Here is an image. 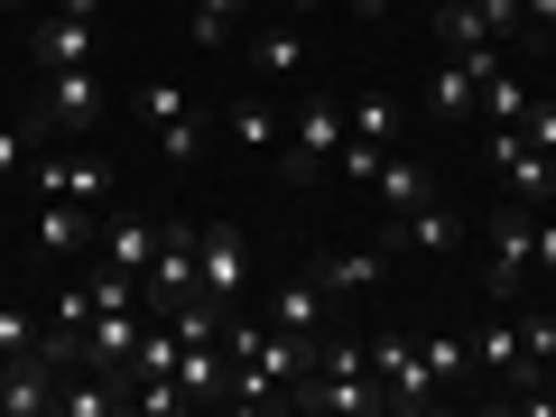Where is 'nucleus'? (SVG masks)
Wrapping results in <instances>:
<instances>
[{
	"mask_svg": "<svg viewBox=\"0 0 556 417\" xmlns=\"http://www.w3.org/2000/svg\"><path fill=\"white\" fill-rule=\"evenodd\" d=\"M65 10H75V20H93V10H102V0H65Z\"/></svg>",
	"mask_w": 556,
	"mask_h": 417,
	"instance_id": "obj_38",
	"label": "nucleus"
},
{
	"mask_svg": "<svg viewBox=\"0 0 556 417\" xmlns=\"http://www.w3.org/2000/svg\"><path fill=\"white\" fill-rule=\"evenodd\" d=\"M149 380H177V325H139V353H130V390Z\"/></svg>",
	"mask_w": 556,
	"mask_h": 417,
	"instance_id": "obj_22",
	"label": "nucleus"
},
{
	"mask_svg": "<svg viewBox=\"0 0 556 417\" xmlns=\"http://www.w3.org/2000/svg\"><path fill=\"white\" fill-rule=\"evenodd\" d=\"M380 278H390V251H380V241H362V251H325V260H316V288H325L334 306L380 298Z\"/></svg>",
	"mask_w": 556,
	"mask_h": 417,
	"instance_id": "obj_12",
	"label": "nucleus"
},
{
	"mask_svg": "<svg viewBox=\"0 0 556 417\" xmlns=\"http://www.w3.org/2000/svg\"><path fill=\"white\" fill-rule=\"evenodd\" d=\"M519 334H529V362H538V380L556 371V306H519Z\"/></svg>",
	"mask_w": 556,
	"mask_h": 417,
	"instance_id": "obj_28",
	"label": "nucleus"
},
{
	"mask_svg": "<svg viewBox=\"0 0 556 417\" xmlns=\"http://www.w3.org/2000/svg\"><path fill=\"white\" fill-rule=\"evenodd\" d=\"M149 139H159V159H167V167H195V159H204V121H195V112L159 121V130H149Z\"/></svg>",
	"mask_w": 556,
	"mask_h": 417,
	"instance_id": "obj_25",
	"label": "nucleus"
},
{
	"mask_svg": "<svg viewBox=\"0 0 556 417\" xmlns=\"http://www.w3.org/2000/svg\"><path fill=\"white\" fill-rule=\"evenodd\" d=\"M538 278H556V223L538 214Z\"/></svg>",
	"mask_w": 556,
	"mask_h": 417,
	"instance_id": "obj_35",
	"label": "nucleus"
},
{
	"mask_svg": "<svg viewBox=\"0 0 556 417\" xmlns=\"http://www.w3.org/2000/svg\"><path fill=\"white\" fill-rule=\"evenodd\" d=\"M519 130H529V139H538V149H547V159H556V93H547V102H538V93H529V112H519Z\"/></svg>",
	"mask_w": 556,
	"mask_h": 417,
	"instance_id": "obj_31",
	"label": "nucleus"
},
{
	"mask_svg": "<svg viewBox=\"0 0 556 417\" xmlns=\"http://www.w3.org/2000/svg\"><path fill=\"white\" fill-rule=\"evenodd\" d=\"M38 121L47 130H93L102 121V65H56L38 93Z\"/></svg>",
	"mask_w": 556,
	"mask_h": 417,
	"instance_id": "obj_10",
	"label": "nucleus"
},
{
	"mask_svg": "<svg viewBox=\"0 0 556 417\" xmlns=\"http://www.w3.org/2000/svg\"><path fill=\"white\" fill-rule=\"evenodd\" d=\"M47 149V121L28 112V121H0V177H28V159Z\"/></svg>",
	"mask_w": 556,
	"mask_h": 417,
	"instance_id": "obj_24",
	"label": "nucleus"
},
{
	"mask_svg": "<svg viewBox=\"0 0 556 417\" xmlns=\"http://www.w3.org/2000/svg\"><path fill=\"white\" fill-rule=\"evenodd\" d=\"M139 298L159 306V316L195 298V223H159V260H149V278H139Z\"/></svg>",
	"mask_w": 556,
	"mask_h": 417,
	"instance_id": "obj_8",
	"label": "nucleus"
},
{
	"mask_svg": "<svg viewBox=\"0 0 556 417\" xmlns=\"http://www.w3.org/2000/svg\"><path fill=\"white\" fill-rule=\"evenodd\" d=\"M371 241H380V251H427V260H445V251L464 241V223H455V204H445V195H427V204H408V214H390Z\"/></svg>",
	"mask_w": 556,
	"mask_h": 417,
	"instance_id": "obj_9",
	"label": "nucleus"
},
{
	"mask_svg": "<svg viewBox=\"0 0 556 417\" xmlns=\"http://www.w3.org/2000/svg\"><path fill=\"white\" fill-rule=\"evenodd\" d=\"M547 47H556V28H547Z\"/></svg>",
	"mask_w": 556,
	"mask_h": 417,
	"instance_id": "obj_40",
	"label": "nucleus"
},
{
	"mask_svg": "<svg viewBox=\"0 0 556 417\" xmlns=\"http://www.w3.org/2000/svg\"><path fill=\"white\" fill-rule=\"evenodd\" d=\"M241 38V0H195V47H232Z\"/></svg>",
	"mask_w": 556,
	"mask_h": 417,
	"instance_id": "obj_27",
	"label": "nucleus"
},
{
	"mask_svg": "<svg viewBox=\"0 0 556 417\" xmlns=\"http://www.w3.org/2000/svg\"><path fill=\"white\" fill-rule=\"evenodd\" d=\"M195 288L223 306V316L251 306V241H241V223H204L195 232Z\"/></svg>",
	"mask_w": 556,
	"mask_h": 417,
	"instance_id": "obj_3",
	"label": "nucleus"
},
{
	"mask_svg": "<svg viewBox=\"0 0 556 417\" xmlns=\"http://www.w3.org/2000/svg\"><path fill=\"white\" fill-rule=\"evenodd\" d=\"M93 232H102V204H75V195H38L28 204V241H38L47 260L93 251Z\"/></svg>",
	"mask_w": 556,
	"mask_h": 417,
	"instance_id": "obj_7",
	"label": "nucleus"
},
{
	"mask_svg": "<svg viewBox=\"0 0 556 417\" xmlns=\"http://www.w3.org/2000/svg\"><path fill=\"white\" fill-rule=\"evenodd\" d=\"M473 362L501 380V390H538V362H529V334H519V306H501V316L473 334Z\"/></svg>",
	"mask_w": 556,
	"mask_h": 417,
	"instance_id": "obj_11",
	"label": "nucleus"
},
{
	"mask_svg": "<svg viewBox=\"0 0 556 417\" xmlns=\"http://www.w3.org/2000/svg\"><path fill=\"white\" fill-rule=\"evenodd\" d=\"M492 167H501V195H510V204H538V214H547V195H556V159L538 149L529 130H519V121H501V130H492Z\"/></svg>",
	"mask_w": 556,
	"mask_h": 417,
	"instance_id": "obj_4",
	"label": "nucleus"
},
{
	"mask_svg": "<svg viewBox=\"0 0 556 417\" xmlns=\"http://www.w3.org/2000/svg\"><path fill=\"white\" fill-rule=\"evenodd\" d=\"M0 10H38V0H0Z\"/></svg>",
	"mask_w": 556,
	"mask_h": 417,
	"instance_id": "obj_39",
	"label": "nucleus"
},
{
	"mask_svg": "<svg viewBox=\"0 0 556 417\" xmlns=\"http://www.w3.org/2000/svg\"><path fill=\"white\" fill-rule=\"evenodd\" d=\"M93 251L112 260V269L149 278V260H159V223H149V214H112V223H102V232H93Z\"/></svg>",
	"mask_w": 556,
	"mask_h": 417,
	"instance_id": "obj_14",
	"label": "nucleus"
},
{
	"mask_svg": "<svg viewBox=\"0 0 556 417\" xmlns=\"http://www.w3.org/2000/svg\"><path fill=\"white\" fill-rule=\"evenodd\" d=\"M371 353V371H380V390H390V408H437V380H427V353H417V334H371L362 343Z\"/></svg>",
	"mask_w": 556,
	"mask_h": 417,
	"instance_id": "obj_5",
	"label": "nucleus"
},
{
	"mask_svg": "<svg viewBox=\"0 0 556 417\" xmlns=\"http://www.w3.org/2000/svg\"><path fill=\"white\" fill-rule=\"evenodd\" d=\"M473 112H482V121H492V130H501V121H519V112H529V84H519L510 65H501V75H492V84H482V93H473Z\"/></svg>",
	"mask_w": 556,
	"mask_h": 417,
	"instance_id": "obj_26",
	"label": "nucleus"
},
{
	"mask_svg": "<svg viewBox=\"0 0 556 417\" xmlns=\"http://www.w3.org/2000/svg\"><path fill=\"white\" fill-rule=\"evenodd\" d=\"M269 316L288 325V334H325L334 298H325V288H316V269H306V278H278V288H269Z\"/></svg>",
	"mask_w": 556,
	"mask_h": 417,
	"instance_id": "obj_17",
	"label": "nucleus"
},
{
	"mask_svg": "<svg viewBox=\"0 0 556 417\" xmlns=\"http://www.w3.org/2000/svg\"><path fill=\"white\" fill-rule=\"evenodd\" d=\"M28 195H75V204H102V195H112V159H102V149H75V159L38 149V159H28Z\"/></svg>",
	"mask_w": 556,
	"mask_h": 417,
	"instance_id": "obj_6",
	"label": "nucleus"
},
{
	"mask_svg": "<svg viewBox=\"0 0 556 417\" xmlns=\"http://www.w3.org/2000/svg\"><path fill=\"white\" fill-rule=\"evenodd\" d=\"M38 343V306H0V362Z\"/></svg>",
	"mask_w": 556,
	"mask_h": 417,
	"instance_id": "obj_30",
	"label": "nucleus"
},
{
	"mask_svg": "<svg viewBox=\"0 0 556 417\" xmlns=\"http://www.w3.org/2000/svg\"><path fill=\"white\" fill-rule=\"evenodd\" d=\"M306 65H316V38H306L298 20H278V28L251 38V75L260 84H306Z\"/></svg>",
	"mask_w": 556,
	"mask_h": 417,
	"instance_id": "obj_13",
	"label": "nucleus"
},
{
	"mask_svg": "<svg viewBox=\"0 0 556 417\" xmlns=\"http://www.w3.org/2000/svg\"><path fill=\"white\" fill-rule=\"evenodd\" d=\"M0 399H10V417H47L56 408V371H47L38 353H10L0 362Z\"/></svg>",
	"mask_w": 556,
	"mask_h": 417,
	"instance_id": "obj_15",
	"label": "nucleus"
},
{
	"mask_svg": "<svg viewBox=\"0 0 556 417\" xmlns=\"http://www.w3.org/2000/svg\"><path fill=\"white\" fill-rule=\"evenodd\" d=\"M399 102L390 93H353V112H343V139H362V149H399Z\"/></svg>",
	"mask_w": 556,
	"mask_h": 417,
	"instance_id": "obj_20",
	"label": "nucleus"
},
{
	"mask_svg": "<svg viewBox=\"0 0 556 417\" xmlns=\"http://www.w3.org/2000/svg\"><path fill=\"white\" fill-rule=\"evenodd\" d=\"M529 288H538V204L501 195V214H492V306H529Z\"/></svg>",
	"mask_w": 556,
	"mask_h": 417,
	"instance_id": "obj_2",
	"label": "nucleus"
},
{
	"mask_svg": "<svg viewBox=\"0 0 556 417\" xmlns=\"http://www.w3.org/2000/svg\"><path fill=\"white\" fill-rule=\"evenodd\" d=\"M278 10H288V20H316V10H325V0H278Z\"/></svg>",
	"mask_w": 556,
	"mask_h": 417,
	"instance_id": "obj_36",
	"label": "nucleus"
},
{
	"mask_svg": "<svg viewBox=\"0 0 556 417\" xmlns=\"http://www.w3.org/2000/svg\"><path fill=\"white\" fill-rule=\"evenodd\" d=\"M371 195L390 204V214H408V204H427L437 186H427V167H417V159H399V149H390V159H380V177H371Z\"/></svg>",
	"mask_w": 556,
	"mask_h": 417,
	"instance_id": "obj_21",
	"label": "nucleus"
},
{
	"mask_svg": "<svg viewBox=\"0 0 556 417\" xmlns=\"http://www.w3.org/2000/svg\"><path fill=\"white\" fill-rule=\"evenodd\" d=\"M28 56H38V75H56V65H93V28L65 10V20H38L28 28Z\"/></svg>",
	"mask_w": 556,
	"mask_h": 417,
	"instance_id": "obj_16",
	"label": "nucleus"
},
{
	"mask_svg": "<svg viewBox=\"0 0 556 417\" xmlns=\"http://www.w3.org/2000/svg\"><path fill=\"white\" fill-rule=\"evenodd\" d=\"M223 130H232V149H241V159H278V102H269V93H241Z\"/></svg>",
	"mask_w": 556,
	"mask_h": 417,
	"instance_id": "obj_18",
	"label": "nucleus"
},
{
	"mask_svg": "<svg viewBox=\"0 0 556 417\" xmlns=\"http://www.w3.org/2000/svg\"><path fill=\"white\" fill-rule=\"evenodd\" d=\"M56 325H93V288H56Z\"/></svg>",
	"mask_w": 556,
	"mask_h": 417,
	"instance_id": "obj_33",
	"label": "nucleus"
},
{
	"mask_svg": "<svg viewBox=\"0 0 556 417\" xmlns=\"http://www.w3.org/2000/svg\"><path fill=\"white\" fill-rule=\"evenodd\" d=\"M529 28L547 38V28H556V0H519V38H529Z\"/></svg>",
	"mask_w": 556,
	"mask_h": 417,
	"instance_id": "obj_34",
	"label": "nucleus"
},
{
	"mask_svg": "<svg viewBox=\"0 0 556 417\" xmlns=\"http://www.w3.org/2000/svg\"><path fill=\"white\" fill-rule=\"evenodd\" d=\"M417 353H427V380H437V390H464V371H473V343L464 334H427Z\"/></svg>",
	"mask_w": 556,
	"mask_h": 417,
	"instance_id": "obj_23",
	"label": "nucleus"
},
{
	"mask_svg": "<svg viewBox=\"0 0 556 417\" xmlns=\"http://www.w3.org/2000/svg\"><path fill=\"white\" fill-rule=\"evenodd\" d=\"M177 112H195V93L186 84H139V121L159 130V121H177Z\"/></svg>",
	"mask_w": 556,
	"mask_h": 417,
	"instance_id": "obj_29",
	"label": "nucleus"
},
{
	"mask_svg": "<svg viewBox=\"0 0 556 417\" xmlns=\"http://www.w3.org/2000/svg\"><path fill=\"white\" fill-rule=\"evenodd\" d=\"M427 38H437V56H464V47H482L492 28H482L473 0H427Z\"/></svg>",
	"mask_w": 556,
	"mask_h": 417,
	"instance_id": "obj_19",
	"label": "nucleus"
},
{
	"mask_svg": "<svg viewBox=\"0 0 556 417\" xmlns=\"http://www.w3.org/2000/svg\"><path fill=\"white\" fill-rule=\"evenodd\" d=\"M334 159H343V102L334 93H298L288 139H278V177H288V186H316Z\"/></svg>",
	"mask_w": 556,
	"mask_h": 417,
	"instance_id": "obj_1",
	"label": "nucleus"
},
{
	"mask_svg": "<svg viewBox=\"0 0 556 417\" xmlns=\"http://www.w3.org/2000/svg\"><path fill=\"white\" fill-rule=\"evenodd\" d=\"M353 10H362V20H390V10H399V0H353Z\"/></svg>",
	"mask_w": 556,
	"mask_h": 417,
	"instance_id": "obj_37",
	"label": "nucleus"
},
{
	"mask_svg": "<svg viewBox=\"0 0 556 417\" xmlns=\"http://www.w3.org/2000/svg\"><path fill=\"white\" fill-rule=\"evenodd\" d=\"M380 159H390V149H362V139H343V159H334V167H343L353 186H371V177H380Z\"/></svg>",
	"mask_w": 556,
	"mask_h": 417,
	"instance_id": "obj_32",
	"label": "nucleus"
}]
</instances>
